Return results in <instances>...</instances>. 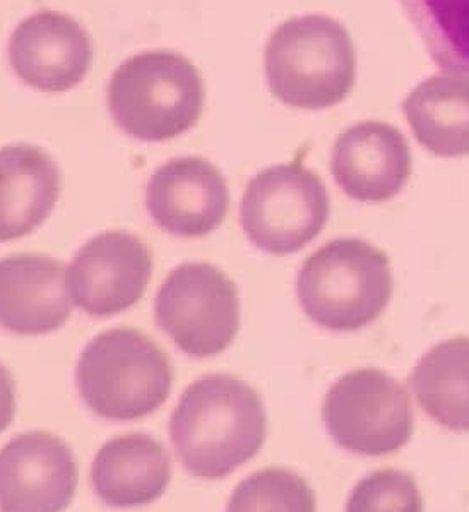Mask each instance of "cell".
Wrapping results in <instances>:
<instances>
[{
  "label": "cell",
  "mask_w": 469,
  "mask_h": 512,
  "mask_svg": "<svg viewBox=\"0 0 469 512\" xmlns=\"http://www.w3.org/2000/svg\"><path fill=\"white\" fill-rule=\"evenodd\" d=\"M411 170L410 144L386 122L355 124L334 144L331 172L343 192L355 201H389L408 184Z\"/></svg>",
  "instance_id": "13"
},
{
  "label": "cell",
  "mask_w": 469,
  "mask_h": 512,
  "mask_svg": "<svg viewBox=\"0 0 469 512\" xmlns=\"http://www.w3.org/2000/svg\"><path fill=\"white\" fill-rule=\"evenodd\" d=\"M392 285L391 264L384 252L360 239H339L303 264L298 300L322 328L358 331L384 312Z\"/></svg>",
  "instance_id": "5"
},
{
  "label": "cell",
  "mask_w": 469,
  "mask_h": 512,
  "mask_svg": "<svg viewBox=\"0 0 469 512\" xmlns=\"http://www.w3.org/2000/svg\"><path fill=\"white\" fill-rule=\"evenodd\" d=\"M108 110L141 141H168L196 126L206 90L184 55L153 50L122 62L108 84Z\"/></svg>",
  "instance_id": "3"
},
{
  "label": "cell",
  "mask_w": 469,
  "mask_h": 512,
  "mask_svg": "<svg viewBox=\"0 0 469 512\" xmlns=\"http://www.w3.org/2000/svg\"><path fill=\"white\" fill-rule=\"evenodd\" d=\"M156 321L182 352L208 358L232 345L240 326L237 286L208 262H185L156 297Z\"/></svg>",
  "instance_id": "7"
},
{
  "label": "cell",
  "mask_w": 469,
  "mask_h": 512,
  "mask_svg": "<svg viewBox=\"0 0 469 512\" xmlns=\"http://www.w3.org/2000/svg\"><path fill=\"white\" fill-rule=\"evenodd\" d=\"M435 64L469 76V0H399Z\"/></svg>",
  "instance_id": "19"
},
{
  "label": "cell",
  "mask_w": 469,
  "mask_h": 512,
  "mask_svg": "<svg viewBox=\"0 0 469 512\" xmlns=\"http://www.w3.org/2000/svg\"><path fill=\"white\" fill-rule=\"evenodd\" d=\"M2 511H64L79 482L71 447L48 432L12 439L0 456Z\"/></svg>",
  "instance_id": "11"
},
{
  "label": "cell",
  "mask_w": 469,
  "mask_h": 512,
  "mask_svg": "<svg viewBox=\"0 0 469 512\" xmlns=\"http://www.w3.org/2000/svg\"><path fill=\"white\" fill-rule=\"evenodd\" d=\"M66 266L54 257L19 254L0 266V316L18 334L57 331L71 317Z\"/></svg>",
  "instance_id": "14"
},
{
  "label": "cell",
  "mask_w": 469,
  "mask_h": 512,
  "mask_svg": "<svg viewBox=\"0 0 469 512\" xmlns=\"http://www.w3.org/2000/svg\"><path fill=\"white\" fill-rule=\"evenodd\" d=\"M314 490L283 468L259 471L238 485L228 511H315Z\"/></svg>",
  "instance_id": "20"
},
{
  "label": "cell",
  "mask_w": 469,
  "mask_h": 512,
  "mask_svg": "<svg viewBox=\"0 0 469 512\" xmlns=\"http://www.w3.org/2000/svg\"><path fill=\"white\" fill-rule=\"evenodd\" d=\"M240 218L252 244L274 256L298 252L319 235L329 218L326 185L305 168L302 156L250 180Z\"/></svg>",
  "instance_id": "6"
},
{
  "label": "cell",
  "mask_w": 469,
  "mask_h": 512,
  "mask_svg": "<svg viewBox=\"0 0 469 512\" xmlns=\"http://www.w3.org/2000/svg\"><path fill=\"white\" fill-rule=\"evenodd\" d=\"M404 115L416 141L432 155H469V78L449 72L425 79L406 96Z\"/></svg>",
  "instance_id": "17"
},
{
  "label": "cell",
  "mask_w": 469,
  "mask_h": 512,
  "mask_svg": "<svg viewBox=\"0 0 469 512\" xmlns=\"http://www.w3.org/2000/svg\"><path fill=\"white\" fill-rule=\"evenodd\" d=\"M62 189L60 170L48 153L30 144L2 148L0 239H19L40 227Z\"/></svg>",
  "instance_id": "16"
},
{
  "label": "cell",
  "mask_w": 469,
  "mask_h": 512,
  "mask_svg": "<svg viewBox=\"0 0 469 512\" xmlns=\"http://www.w3.org/2000/svg\"><path fill=\"white\" fill-rule=\"evenodd\" d=\"M146 206L161 230L179 237H204L225 220L230 192L213 163L187 156L168 161L151 175Z\"/></svg>",
  "instance_id": "10"
},
{
  "label": "cell",
  "mask_w": 469,
  "mask_h": 512,
  "mask_svg": "<svg viewBox=\"0 0 469 512\" xmlns=\"http://www.w3.org/2000/svg\"><path fill=\"white\" fill-rule=\"evenodd\" d=\"M413 478L398 470L377 471L351 492L348 511H422Z\"/></svg>",
  "instance_id": "21"
},
{
  "label": "cell",
  "mask_w": 469,
  "mask_h": 512,
  "mask_svg": "<svg viewBox=\"0 0 469 512\" xmlns=\"http://www.w3.org/2000/svg\"><path fill=\"white\" fill-rule=\"evenodd\" d=\"M268 417L254 387L226 374L187 387L170 422L173 447L199 478L220 480L261 451Z\"/></svg>",
  "instance_id": "1"
},
{
  "label": "cell",
  "mask_w": 469,
  "mask_h": 512,
  "mask_svg": "<svg viewBox=\"0 0 469 512\" xmlns=\"http://www.w3.org/2000/svg\"><path fill=\"white\" fill-rule=\"evenodd\" d=\"M269 90L293 108L322 110L350 95L357 79V55L350 33L329 16L288 19L266 47Z\"/></svg>",
  "instance_id": "2"
},
{
  "label": "cell",
  "mask_w": 469,
  "mask_h": 512,
  "mask_svg": "<svg viewBox=\"0 0 469 512\" xmlns=\"http://www.w3.org/2000/svg\"><path fill=\"white\" fill-rule=\"evenodd\" d=\"M172 478V459L160 442L146 434L115 437L101 447L91 468L96 494L112 507L155 502Z\"/></svg>",
  "instance_id": "15"
},
{
  "label": "cell",
  "mask_w": 469,
  "mask_h": 512,
  "mask_svg": "<svg viewBox=\"0 0 469 512\" xmlns=\"http://www.w3.org/2000/svg\"><path fill=\"white\" fill-rule=\"evenodd\" d=\"M408 381L428 417L446 429L469 432V338L435 345Z\"/></svg>",
  "instance_id": "18"
},
{
  "label": "cell",
  "mask_w": 469,
  "mask_h": 512,
  "mask_svg": "<svg viewBox=\"0 0 469 512\" xmlns=\"http://www.w3.org/2000/svg\"><path fill=\"white\" fill-rule=\"evenodd\" d=\"M173 369L167 353L137 329L98 334L84 348L76 382L84 403L108 420H137L165 405Z\"/></svg>",
  "instance_id": "4"
},
{
  "label": "cell",
  "mask_w": 469,
  "mask_h": 512,
  "mask_svg": "<svg viewBox=\"0 0 469 512\" xmlns=\"http://www.w3.org/2000/svg\"><path fill=\"white\" fill-rule=\"evenodd\" d=\"M9 60L24 83L45 93H62L86 78L93 45L83 26L69 14L36 12L12 33Z\"/></svg>",
  "instance_id": "12"
},
{
  "label": "cell",
  "mask_w": 469,
  "mask_h": 512,
  "mask_svg": "<svg viewBox=\"0 0 469 512\" xmlns=\"http://www.w3.org/2000/svg\"><path fill=\"white\" fill-rule=\"evenodd\" d=\"M151 273L148 245L132 233H100L74 257L67 273V290L79 309L103 319L137 304Z\"/></svg>",
  "instance_id": "9"
},
{
  "label": "cell",
  "mask_w": 469,
  "mask_h": 512,
  "mask_svg": "<svg viewBox=\"0 0 469 512\" xmlns=\"http://www.w3.org/2000/svg\"><path fill=\"white\" fill-rule=\"evenodd\" d=\"M322 418L339 446L363 456L396 453L413 435L410 396L379 369L348 372L327 391Z\"/></svg>",
  "instance_id": "8"
}]
</instances>
